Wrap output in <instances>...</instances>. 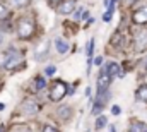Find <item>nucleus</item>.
Wrapping results in <instances>:
<instances>
[{
  "label": "nucleus",
  "instance_id": "nucleus-1",
  "mask_svg": "<svg viewBox=\"0 0 147 132\" xmlns=\"http://www.w3.org/2000/svg\"><path fill=\"white\" fill-rule=\"evenodd\" d=\"M34 34V21L31 17H22L17 22V36L21 39H29Z\"/></svg>",
  "mask_w": 147,
  "mask_h": 132
},
{
  "label": "nucleus",
  "instance_id": "nucleus-2",
  "mask_svg": "<svg viewBox=\"0 0 147 132\" xmlns=\"http://www.w3.org/2000/svg\"><path fill=\"white\" fill-rule=\"evenodd\" d=\"M67 91L69 89H67V84L63 81H55L51 84V88H50V99L51 101H60L67 95Z\"/></svg>",
  "mask_w": 147,
  "mask_h": 132
},
{
  "label": "nucleus",
  "instance_id": "nucleus-3",
  "mask_svg": "<svg viewBox=\"0 0 147 132\" xmlns=\"http://www.w3.org/2000/svg\"><path fill=\"white\" fill-rule=\"evenodd\" d=\"M22 62H24L22 55L16 50H10V52H7V60H5L3 67L7 70H16V69H19V65H22Z\"/></svg>",
  "mask_w": 147,
  "mask_h": 132
},
{
  "label": "nucleus",
  "instance_id": "nucleus-4",
  "mask_svg": "<svg viewBox=\"0 0 147 132\" xmlns=\"http://www.w3.org/2000/svg\"><path fill=\"white\" fill-rule=\"evenodd\" d=\"M134 48L137 52L147 50V29H137L134 33Z\"/></svg>",
  "mask_w": 147,
  "mask_h": 132
},
{
  "label": "nucleus",
  "instance_id": "nucleus-5",
  "mask_svg": "<svg viewBox=\"0 0 147 132\" xmlns=\"http://www.w3.org/2000/svg\"><path fill=\"white\" fill-rule=\"evenodd\" d=\"M110 84H111V76L108 74L106 67H103L98 74V91H108Z\"/></svg>",
  "mask_w": 147,
  "mask_h": 132
},
{
  "label": "nucleus",
  "instance_id": "nucleus-6",
  "mask_svg": "<svg viewBox=\"0 0 147 132\" xmlns=\"http://www.w3.org/2000/svg\"><path fill=\"white\" fill-rule=\"evenodd\" d=\"M132 21H134V24H140V26L147 24V7H140V9L134 10Z\"/></svg>",
  "mask_w": 147,
  "mask_h": 132
},
{
  "label": "nucleus",
  "instance_id": "nucleus-7",
  "mask_svg": "<svg viewBox=\"0 0 147 132\" xmlns=\"http://www.w3.org/2000/svg\"><path fill=\"white\" fill-rule=\"evenodd\" d=\"M21 110H22V113H26V115H34V113H38V110H39V105H38L34 99H26V101L21 105Z\"/></svg>",
  "mask_w": 147,
  "mask_h": 132
},
{
  "label": "nucleus",
  "instance_id": "nucleus-8",
  "mask_svg": "<svg viewBox=\"0 0 147 132\" xmlns=\"http://www.w3.org/2000/svg\"><path fill=\"white\" fill-rule=\"evenodd\" d=\"M74 9H75V0H63L62 3L57 5V10H58L60 14H63V16L74 12Z\"/></svg>",
  "mask_w": 147,
  "mask_h": 132
},
{
  "label": "nucleus",
  "instance_id": "nucleus-9",
  "mask_svg": "<svg viewBox=\"0 0 147 132\" xmlns=\"http://www.w3.org/2000/svg\"><path fill=\"white\" fill-rule=\"evenodd\" d=\"M55 48H57V52H58V53H62V55H63V53H67V52H69V43H67V41H63L62 38H57V39H55Z\"/></svg>",
  "mask_w": 147,
  "mask_h": 132
},
{
  "label": "nucleus",
  "instance_id": "nucleus-10",
  "mask_svg": "<svg viewBox=\"0 0 147 132\" xmlns=\"http://www.w3.org/2000/svg\"><path fill=\"white\" fill-rule=\"evenodd\" d=\"M135 98L139 99V101H144V103H147V84L139 86V89H137V93H135Z\"/></svg>",
  "mask_w": 147,
  "mask_h": 132
},
{
  "label": "nucleus",
  "instance_id": "nucleus-11",
  "mask_svg": "<svg viewBox=\"0 0 147 132\" xmlns=\"http://www.w3.org/2000/svg\"><path fill=\"white\" fill-rule=\"evenodd\" d=\"M106 70H108V74H110L111 77H113V76H118V74H120V65L115 64V62H110V64L106 65Z\"/></svg>",
  "mask_w": 147,
  "mask_h": 132
},
{
  "label": "nucleus",
  "instance_id": "nucleus-12",
  "mask_svg": "<svg viewBox=\"0 0 147 132\" xmlns=\"http://www.w3.org/2000/svg\"><path fill=\"white\" fill-rule=\"evenodd\" d=\"M128 132H147V124H142V122H135L132 127H130V131Z\"/></svg>",
  "mask_w": 147,
  "mask_h": 132
},
{
  "label": "nucleus",
  "instance_id": "nucleus-13",
  "mask_svg": "<svg viewBox=\"0 0 147 132\" xmlns=\"http://www.w3.org/2000/svg\"><path fill=\"white\" fill-rule=\"evenodd\" d=\"M70 113H72V108L70 106H60L58 108V117H62V118H69Z\"/></svg>",
  "mask_w": 147,
  "mask_h": 132
},
{
  "label": "nucleus",
  "instance_id": "nucleus-14",
  "mask_svg": "<svg viewBox=\"0 0 147 132\" xmlns=\"http://www.w3.org/2000/svg\"><path fill=\"white\" fill-rule=\"evenodd\" d=\"M106 124H108V118L101 115V117H98V118H96V124H94V127H96L98 131H101V129H103Z\"/></svg>",
  "mask_w": 147,
  "mask_h": 132
},
{
  "label": "nucleus",
  "instance_id": "nucleus-15",
  "mask_svg": "<svg viewBox=\"0 0 147 132\" xmlns=\"http://www.w3.org/2000/svg\"><path fill=\"white\" fill-rule=\"evenodd\" d=\"M48 53V43H45L43 46H41V50L38 48L36 50V60H43V57Z\"/></svg>",
  "mask_w": 147,
  "mask_h": 132
},
{
  "label": "nucleus",
  "instance_id": "nucleus-16",
  "mask_svg": "<svg viewBox=\"0 0 147 132\" xmlns=\"http://www.w3.org/2000/svg\"><path fill=\"white\" fill-rule=\"evenodd\" d=\"M45 86H46V82H45V77H36V79H34V89H36V91L45 89Z\"/></svg>",
  "mask_w": 147,
  "mask_h": 132
},
{
  "label": "nucleus",
  "instance_id": "nucleus-17",
  "mask_svg": "<svg viewBox=\"0 0 147 132\" xmlns=\"http://www.w3.org/2000/svg\"><path fill=\"white\" fill-rule=\"evenodd\" d=\"M92 50H94V39H91L89 41V45H87V57H89V65L92 64Z\"/></svg>",
  "mask_w": 147,
  "mask_h": 132
},
{
  "label": "nucleus",
  "instance_id": "nucleus-18",
  "mask_svg": "<svg viewBox=\"0 0 147 132\" xmlns=\"http://www.w3.org/2000/svg\"><path fill=\"white\" fill-rule=\"evenodd\" d=\"M9 2H10L14 7H26L31 0H9Z\"/></svg>",
  "mask_w": 147,
  "mask_h": 132
},
{
  "label": "nucleus",
  "instance_id": "nucleus-19",
  "mask_svg": "<svg viewBox=\"0 0 147 132\" xmlns=\"http://www.w3.org/2000/svg\"><path fill=\"white\" fill-rule=\"evenodd\" d=\"M57 72V69H55V65H50V67H46V70H45V74L46 76H53Z\"/></svg>",
  "mask_w": 147,
  "mask_h": 132
},
{
  "label": "nucleus",
  "instance_id": "nucleus-20",
  "mask_svg": "<svg viewBox=\"0 0 147 132\" xmlns=\"http://www.w3.org/2000/svg\"><path fill=\"white\" fill-rule=\"evenodd\" d=\"M111 16H113V12H111V10H106V12H105V16H103V21H105V22H110Z\"/></svg>",
  "mask_w": 147,
  "mask_h": 132
},
{
  "label": "nucleus",
  "instance_id": "nucleus-21",
  "mask_svg": "<svg viewBox=\"0 0 147 132\" xmlns=\"http://www.w3.org/2000/svg\"><path fill=\"white\" fill-rule=\"evenodd\" d=\"M43 132H58V131H57V127H53V125H45V127H43Z\"/></svg>",
  "mask_w": 147,
  "mask_h": 132
},
{
  "label": "nucleus",
  "instance_id": "nucleus-22",
  "mask_svg": "<svg viewBox=\"0 0 147 132\" xmlns=\"http://www.w3.org/2000/svg\"><path fill=\"white\" fill-rule=\"evenodd\" d=\"M5 16H7V9H5L3 5H0V21H2Z\"/></svg>",
  "mask_w": 147,
  "mask_h": 132
},
{
  "label": "nucleus",
  "instance_id": "nucleus-23",
  "mask_svg": "<svg viewBox=\"0 0 147 132\" xmlns=\"http://www.w3.org/2000/svg\"><path fill=\"white\" fill-rule=\"evenodd\" d=\"M5 60H7V53H0V65H5Z\"/></svg>",
  "mask_w": 147,
  "mask_h": 132
},
{
  "label": "nucleus",
  "instance_id": "nucleus-24",
  "mask_svg": "<svg viewBox=\"0 0 147 132\" xmlns=\"http://www.w3.org/2000/svg\"><path fill=\"white\" fill-rule=\"evenodd\" d=\"M111 113H113V115H120V106H118V105H115V106L111 108Z\"/></svg>",
  "mask_w": 147,
  "mask_h": 132
},
{
  "label": "nucleus",
  "instance_id": "nucleus-25",
  "mask_svg": "<svg viewBox=\"0 0 147 132\" xmlns=\"http://www.w3.org/2000/svg\"><path fill=\"white\" fill-rule=\"evenodd\" d=\"M62 2H63V0H48V3H50L51 7H53V5L57 7V5H58V3H62Z\"/></svg>",
  "mask_w": 147,
  "mask_h": 132
},
{
  "label": "nucleus",
  "instance_id": "nucleus-26",
  "mask_svg": "<svg viewBox=\"0 0 147 132\" xmlns=\"http://www.w3.org/2000/svg\"><path fill=\"white\" fill-rule=\"evenodd\" d=\"M94 64H96V65H101V64H103V59H101V57L94 59Z\"/></svg>",
  "mask_w": 147,
  "mask_h": 132
},
{
  "label": "nucleus",
  "instance_id": "nucleus-27",
  "mask_svg": "<svg viewBox=\"0 0 147 132\" xmlns=\"http://www.w3.org/2000/svg\"><path fill=\"white\" fill-rule=\"evenodd\" d=\"M125 2H127V5H134V3H135L137 0H125Z\"/></svg>",
  "mask_w": 147,
  "mask_h": 132
},
{
  "label": "nucleus",
  "instance_id": "nucleus-28",
  "mask_svg": "<svg viewBox=\"0 0 147 132\" xmlns=\"http://www.w3.org/2000/svg\"><path fill=\"white\" fill-rule=\"evenodd\" d=\"M110 132H116V131H115V127H113V125H110Z\"/></svg>",
  "mask_w": 147,
  "mask_h": 132
},
{
  "label": "nucleus",
  "instance_id": "nucleus-29",
  "mask_svg": "<svg viewBox=\"0 0 147 132\" xmlns=\"http://www.w3.org/2000/svg\"><path fill=\"white\" fill-rule=\"evenodd\" d=\"M2 41H3V36H2V33H0V45H2Z\"/></svg>",
  "mask_w": 147,
  "mask_h": 132
},
{
  "label": "nucleus",
  "instance_id": "nucleus-30",
  "mask_svg": "<svg viewBox=\"0 0 147 132\" xmlns=\"http://www.w3.org/2000/svg\"><path fill=\"white\" fill-rule=\"evenodd\" d=\"M26 132H31V131H26Z\"/></svg>",
  "mask_w": 147,
  "mask_h": 132
}]
</instances>
